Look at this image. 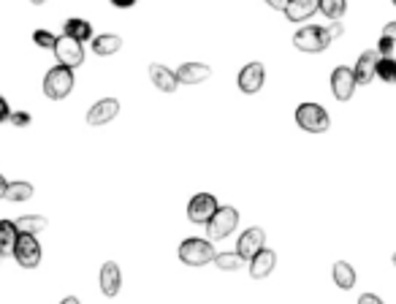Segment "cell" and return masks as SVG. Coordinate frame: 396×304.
Listing matches in <instances>:
<instances>
[{
	"label": "cell",
	"instance_id": "1",
	"mask_svg": "<svg viewBox=\"0 0 396 304\" xmlns=\"http://www.w3.org/2000/svg\"><path fill=\"white\" fill-rule=\"evenodd\" d=\"M74 90V71L66 66H54L52 71L44 76V93L52 101H63L68 93Z\"/></svg>",
	"mask_w": 396,
	"mask_h": 304
},
{
	"label": "cell",
	"instance_id": "2",
	"mask_svg": "<svg viewBox=\"0 0 396 304\" xmlns=\"http://www.w3.org/2000/svg\"><path fill=\"white\" fill-rule=\"evenodd\" d=\"M215 248H212V242H206V239H196V236H190V239H185L182 245H179V261L182 264H188V266H204V264H212L215 261Z\"/></svg>",
	"mask_w": 396,
	"mask_h": 304
},
{
	"label": "cell",
	"instance_id": "3",
	"mask_svg": "<svg viewBox=\"0 0 396 304\" xmlns=\"http://www.w3.org/2000/svg\"><path fill=\"white\" fill-rule=\"evenodd\" d=\"M296 123L307 133H323V130H328V126H331L328 112L323 109L321 103H301L296 109Z\"/></svg>",
	"mask_w": 396,
	"mask_h": 304
},
{
	"label": "cell",
	"instance_id": "4",
	"mask_svg": "<svg viewBox=\"0 0 396 304\" xmlns=\"http://www.w3.org/2000/svg\"><path fill=\"white\" fill-rule=\"evenodd\" d=\"M239 223V212L234 206H220L215 212V218L206 223V236L209 239H225L234 234V228Z\"/></svg>",
	"mask_w": 396,
	"mask_h": 304
},
{
	"label": "cell",
	"instance_id": "5",
	"mask_svg": "<svg viewBox=\"0 0 396 304\" xmlns=\"http://www.w3.org/2000/svg\"><path fill=\"white\" fill-rule=\"evenodd\" d=\"M294 44H296V50H301V52H323L328 44H331V38H328L326 27L307 25L294 36Z\"/></svg>",
	"mask_w": 396,
	"mask_h": 304
},
{
	"label": "cell",
	"instance_id": "6",
	"mask_svg": "<svg viewBox=\"0 0 396 304\" xmlns=\"http://www.w3.org/2000/svg\"><path fill=\"white\" fill-rule=\"evenodd\" d=\"M218 209H220V204H218V199H215L212 193H198V196H193L190 204H188V218H190V223L206 226V223L215 218Z\"/></svg>",
	"mask_w": 396,
	"mask_h": 304
},
{
	"label": "cell",
	"instance_id": "7",
	"mask_svg": "<svg viewBox=\"0 0 396 304\" xmlns=\"http://www.w3.org/2000/svg\"><path fill=\"white\" fill-rule=\"evenodd\" d=\"M14 258H17L20 266L36 269L41 264V245H38V239L33 234H20L17 248H14Z\"/></svg>",
	"mask_w": 396,
	"mask_h": 304
},
{
	"label": "cell",
	"instance_id": "8",
	"mask_svg": "<svg viewBox=\"0 0 396 304\" xmlns=\"http://www.w3.org/2000/svg\"><path fill=\"white\" fill-rule=\"evenodd\" d=\"M356 87H358V82H356L353 68H347V66L334 68V74H331V90H334L337 101H350L353 93H356Z\"/></svg>",
	"mask_w": 396,
	"mask_h": 304
},
{
	"label": "cell",
	"instance_id": "9",
	"mask_svg": "<svg viewBox=\"0 0 396 304\" xmlns=\"http://www.w3.org/2000/svg\"><path fill=\"white\" fill-rule=\"evenodd\" d=\"M54 54H57L60 66H66V68H71V71H74L76 66H82V63H84V50H82V44L74 41V38H68V36L57 38Z\"/></svg>",
	"mask_w": 396,
	"mask_h": 304
},
{
	"label": "cell",
	"instance_id": "10",
	"mask_svg": "<svg viewBox=\"0 0 396 304\" xmlns=\"http://www.w3.org/2000/svg\"><path fill=\"white\" fill-rule=\"evenodd\" d=\"M264 239H266V234H264V228H247L239 239H236V253L242 255L245 261H252L255 255L264 250Z\"/></svg>",
	"mask_w": 396,
	"mask_h": 304
},
{
	"label": "cell",
	"instance_id": "11",
	"mask_svg": "<svg viewBox=\"0 0 396 304\" xmlns=\"http://www.w3.org/2000/svg\"><path fill=\"white\" fill-rule=\"evenodd\" d=\"M264 82H266V71H264V66L261 63H247L242 71H239V90L242 93H258L261 87H264Z\"/></svg>",
	"mask_w": 396,
	"mask_h": 304
},
{
	"label": "cell",
	"instance_id": "12",
	"mask_svg": "<svg viewBox=\"0 0 396 304\" xmlns=\"http://www.w3.org/2000/svg\"><path fill=\"white\" fill-rule=\"evenodd\" d=\"M117 112H120V101L117 98H103V101H98L87 112V123L90 126H106V123H112L117 117Z\"/></svg>",
	"mask_w": 396,
	"mask_h": 304
},
{
	"label": "cell",
	"instance_id": "13",
	"mask_svg": "<svg viewBox=\"0 0 396 304\" xmlns=\"http://www.w3.org/2000/svg\"><path fill=\"white\" fill-rule=\"evenodd\" d=\"M120 285H123V275H120V266L114 261H106L100 266V291L106 296H117L120 294Z\"/></svg>",
	"mask_w": 396,
	"mask_h": 304
},
{
	"label": "cell",
	"instance_id": "14",
	"mask_svg": "<svg viewBox=\"0 0 396 304\" xmlns=\"http://www.w3.org/2000/svg\"><path fill=\"white\" fill-rule=\"evenodd\" d=\"M315 11H321V0H291L285 6V17L291 22H307Z\"/></svg>",
	"mask_w": 396,
	"mask_h": 304
},
{
	"label": "cell",
	"instance_id": "15",
	"mask_svg": "<svg viewBox=\"0 0 396 304\" xmlns=\"http://www.w3.org/2000/svg\"><path fill=\"white\" fill-rule=\"evenodd\" d=\"M377 60H380V54H377L374 50L364 52V54L358 57V63H356V68H353V74H356V82H358V84H372L374 71H377Z\"/></svg>",
	"mask_w": 396,
	"mask_h": 304
},
{
	"label": "cell",
	"instance_id": "16",
	"mask_svg": "<svg viewBox=\"0 0 396 304\" xmlns=\"http://www.w3.org/2000/svg\"><path fill=\"white\" fill-rule=\"evenodd\" d=\"M149 79H152V82H155V87H158V90H163V93H176V87H179L176 74H174L172 68L160 66V63H152V66H149Z\"/></svg>",
	"mask_w": 396,
	"mask_h": 304
},
{
	"label": "cell",
	"instance_id": "17",
	"mask_svg": "<svg viewBox=\"0 0 396 304\" xmlns=\"http://www.w3.org/2000/svg\"><path fill=\"white\" fill-rule=\"evenodd\" d=\"M209 76H212V68L204 66V63H185V66H179V71H176L179 84H198V82H206Z\"/></svg>",
	"mask_w": 396,
	"mask_h": 304
},
{
	"label": "cell",
	"instance_id": "18",
	"mask_svg": "<svg viewBox=\"0 0 396 304\" xmlns=\"http://www.w3.org/2000/svg\"><path fill=\"white\" fill-rule=\"evenodd\" d=\"M274 264H277V255L272 253V250H261V253L255 255L252 261H250V275H252V280H264L272 275Z\"/></svg>",
	"mask_w": 396,
	"mask_h": 304
},
{
	"label": "cell",
	"instance_id": "19",
	"mask_svg": "<svg viewBox=\"0 0 396 304\" xmlns=\"http://www.w3.org/2000/svg\"><path fill=\"white\" fill-rule=\"evenodd\" d=\"M17 239H20V231H17V223L11 220H0V255H14V248H17Z\"/></svg>",
	"mask_w": 396,
	"mask_h": 304
},
{
	"label": "cell",
	"instance_id": "20",
	"mask_svg": "<svg viewBox=\"0 0 396 304\" xmlns=\"http://www.w3.org/2000/svg\"><path fill=\"white\" fill-rule=\"evenodd\" d=\"M120 47H123V38H120V36H112V33L96 36V41H93V52H96V54H100V57L120 52Z\"/></svg>",
	"mask_w": 396,
	"mask_h": 304
},
{
	"label": "cell",
	"instance_id": "21",
	"mask_svg": "<svg viewBox=\"0 0 396 304\" xmlns=\"http://www.w3.org/2000/svg\"><path fill=\"white\" fill-rule=\"evenodd\" d=\"M63 36H68V38H74V41H90V36H93V27L90 22H84V20H68L66 25H63Z\"/></svg>",
	"mask_w": 396,
	"mask_h": 304
},
{
	"label": "cell",
	"instance_id": "22",
	"mask_svg": "<svg viewBox=\"0 0 396 304\" xmlns=\"http://www.w3.org/2000/svg\"><path fill=\"white\" fill-rule=\"evenodd\" d=\"M334 282H337L342 291H350V288L356 285V272H353V266H350L347 261H337V264H334Z\"/></svg>",
	"mask_w": 396,
	"mask_h": 304
},
{
	"label": "cell",
	"instance_id": "23",
	"mask_svg": "<svg viewBox=\"0 0 396 304\" xmlns=\"http://www.w3.org/2000/svg\"><path fill=\"white\" fill-rule=\"evenodd\" d=\"M3 199H8V202H27V199H33V185L30 182H8Z\"/></svg>",
	"mask_w": 396,
	"mask_h": 304
},
{
	"label": "cell",
	"instance_id": "24",
	"mask_svg": "<svg viewBox=\"0 0 396 304\" xmlns=\"http://www.w3.org/2000/svg\"><path fill=\"white\" fill-rule=\"evenodd\" d=\"M47 228V218H41V215H25V218H20L17 220V231L20 234H41Z\"/></svg>",
	"mask_w": 396,
	"mask_h": 304
},
{
	"label": "cell",
	"instance_id": "25",
	"mask_svg": "<svg viewBox=\"0 0 396 304\" xmlns=\"http://www.w3.org/2000/svg\"><path fill=\"white\" fill-rule=\"evenodd\" d=\"M212 264H215L218 269H223V272H236V269H242L245 258H242L239 253H218Z\"/></svg>",
	"mask_w": 396,
	"mask_h": 304
},
{
	"label": "cell",
	"instance_id": "26",
	"mask_svg": "<svg viewBox=\"0 0 396 304\" xmlns=\"http://www.w3.org/2000/svg\"><path fill=\"white\" fill-rule=\"evenodd\" d=\"M377 79L383 82H396V60L394 57H380L377 60V71H374Z\"/></svg>",
	"mask_w": 396,
	"mask_h": 304
},
{
	"label": "cell",
	"instance_id": "27",
	"mask_svg": "<svg viewBox=\"0 0 396 304\" xmlns=\"http://www.w3.org/2000/svg\"><path fill=\"white\" fill-rule=\"evenodd\" d=\"M347 3L345 0H321V11L328 17V20H342V14H345Z\"/></svg>",
	"mask_w": 396,
	"mask_h": 304
},
{
	"label": "cell",
	"instance_id": "28",
	"mask_svg": "<svg viewBox=\"0 0 396 304\" xmlns=\"http://www.w3.org/2000/svg\"><path fill=\"white\" fill-rule=\"evenodd\" d=\"M33 41H36L41 50H54V47H57V36L50 33V30H36V33H33Z\"/></svg>",
	"mask_w": 396,
	"mask_h": 304
},
{
	"label": "cell",
	"instance_id": "29",
	"mask_svg": "<svg viewBox=\"0 0 396 304\" xmlns=\"http://www.w3.org/2000/svg\"><path fill=\"white\" fill-rule=\"evenodd\" d=\"M394 41H391V38H386V36H380V41H377V54H380V57H391V54H394Z\"/></svg>",
	"mask_w": 396,
	"mask_h": 304
},
{
	"label": "cell",
	"instance_id": "30",
	"mask_svg": "<svg viewBox=\"0 0 396 304\" xmlns=\"http://www.w3.org/2000/svg\"><path fill=\"white\" fill-rule=\"evenodd\" d=\"M11 123L17 128L30 126V114H27V112H11Z\"/></svg>",
	"mask_w": 396,
	"mask_h": 304
},
{
	"label": "cell",
	"instance_id": "31",
	"mask_svg": "<svg viewBox=\"0 0 396 304\" xmlns=\"http://www.w3.org/2000/svg\"><path fill=\"white\" fill-rule=\"evenodd\" d=\"M11 120V109H8V101L0 96V123H8Z\"/></svg>",
	"mask_w": 396,
	"mask_h": 304
},
{
	"label": "cell",
	"instance_id": "32",
	"mask_svg": "<svg viewBox=\"0 0 396 304\" xmlns=\"http://www.w3.org/2000/svg\"><path fill=\"white\" fill-rule=\"evenodd\" d=\"M326 33H328V38L334 41V38H340V36H342V25H340V22H331V25L326 27Z\"/></svg>",
	"mask_w": 396,
	"mask_h": 304
},
{
	"label": "cell",
	"instance_id": "33",
	"mask_svg": "<svg viewBox=\"0 0 396 304\" xmlns=\"http://www.w3.org/2000/svg\"><path fill=\"white\" fill-rule=\"evenodd\" d=\"M383 36H386V38H391V41L396 44V20L383 27Z\"/></svg>",
	"mask_w": 396,
	"mask_h": 304
},
{
	"label": "cell",
	"instance_id": "34",
	"mask_svg": "<svg viewBox=\"0 0 396 304\" xmlns=\"http://www.w3.org/2000/svg\"><path fill=\"white\" fill-rule=\"evenodd\" d=\"M358 304H383V302H380V296H374V294H364V296L358 299Z\"/></svg>",
	"mask_w": 396,
	"mask_h": 304
},
{
	"label": "cell",
	"instance_id": "35",
	"mask_svg": "<svg viewBox=\"0 0 396 304\" xmlns=\"http://www.w3.org/2000/svg\"><path fill=\"white\" fill-rule=\"evenodd\" d=\"M139 0H112V6H117V8H130V6H136Z\"/></svg>",
	"mask_w": 396,
	"mask_h": 304
},
{
	"label": "cell",
	"instance_id": "36",
	"mask_svg": "<svg viewBox=\"0 0 396 304\" xmlns=\"http://www.w3.org/2000/svg\"><path fill=\"white\" fill-rule=\"evenodd\" d=\"M266 3H269L272 8H277V11H285V6H288L291 0H266Z\"/></svg>",
	"mask_w": 396,
	"mask_h": 304
},
{
	"label": "cell",
	"instance_id": "37",
	"mask_svg": "<svg viewBox=\"0 0 396 304\" xmlns=\"http://www.w3.org/2000/svg\"><path fill=\"white\" fill-rule=\"evenodd\" d=\"M6 185H8V182H6V179H3V174H0V199H3V196H6Z\"/></svg>",
	"mask_w": 396,
	"mask_h": 304
},
{
	"label": "cell",
	"instance_id": "38",
	"mask_svg": "<svg viewBox=\"0 0 396 304\" xmlns=\"http://www.w3.org/2000/svg\"><path fill=\"white\" fill-rule=\"evenodd\" d=\"M60 304H79V299H76V296H66Z\"/></svg>",
	"mask_w": 396,
	"mask_h": 304
},
{
	"label": "cell",
	"instance_id": "39",
	"mask_svg": "<svg viewBox=\"0 0 396 304\" xmlns=\"http://www.w3.org/2000/svg\"><path fill=\"white\" fill-rule=\"evenodd\" d=\"M30 3H36V6H41V3H47V0H30Z\"/></svg>",
	"mask_w": 396,
	"mask_h": 304
},
{
	"label": "cell",
	"instance_id": "40",
	"mask_svg": "<svg viewBox=\"0 0 396 304\" xmlns=\"http://www.w3.org/2000/svg\"><path fill=\"white\" fill-rule=\"evenodd\" d=\"M394 266H396V253H394Z\"/></svg>",
	"mask_w": 396,
	"mask_h": 304
},
{
	"label": "cell",
	"instance_id": "41",
	"mask_svg": "<svg viewBox=\"0 0 396 304\" xmlns=\"http://www.w3.org/2000/svg\"><path fill=\"white\" fill-rule=\"evenodd\" d=\"M0 261H3V255H0Z\"/></svg>",
	"mask_w": 396,
	"mask_h": 304
},
{
	"label": "cell",
	"instance_id": "42",
	"mask_svg": "<svg viewBox=\"0 0 396 304\" xmlns=\"http://www.w3.org/2000/svg\"><path fill=\"white\" fill-rule=\"evenodd\" d=\"M394 6H396V0H394Z\"/></svg>",
	"mask_w": 396,
	"mask_h": 304
}]
</instances>
